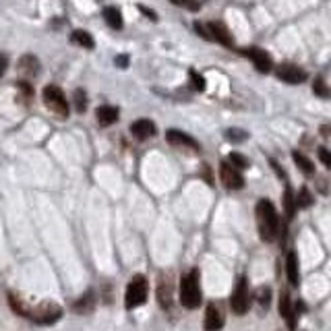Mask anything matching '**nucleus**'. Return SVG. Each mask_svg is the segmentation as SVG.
I'll return each instance as SVG.
<instances>
[{
    "mask_svg": "<svg viewBox=\"0 0 331 331\" xmlns=\"http://www.w3.org/2000/svg\"><path fill=\"white\" fill-rule=\"evenodd\" d=\"M116 65H118V67H123V69L129 67V56H125V54H123V56H118V58H116Z\"/></svg>",
    "mask_w": 331,
    "mask_h": 331,
    "instance_id": "e433bc0d",
    "label": "nucleus"
},
{
    "mask_svg": "<svg viewBox=\"0 0 331 331\" xmlns=\"http://www.w3.org/2000/svg\"><path fill=\"white\" fill-rule=\"evenodd\" d=\"M94 307H96V294L89 290V292H85V296H81L77 303H75V313H89V311H94Z\"/></svg>",
    "mask_w": 331,
    "mask_h": 331,
    "instance_id": "aec40b11",
    "label": "nucleus"
},
{
    "mask_svg": "<svg viewBox=\"0 0 331 331\" xmlns=\"http://www.w3.org/2000/svg\"><path fill=\"white\" fill-rule=\"evenodd\" d=\"M278 77L286 83H292V85H298V83H303L307 79V73L303 69H298V67H292V65H282L278 69Z\"/></svg>",
    "mask_w": 331,
    "mask_h": 331,
    "instance_id": "4468645a",
    "label": "nucleus"
},
{
    "mask_svg": "<svg viewBox=\"0 0 331 331\" xmlns=\"http://www.w3.org/2000/svg\"><path fill=\"white\" fill-rule=\"evenodd\" d=\"M292 158H294V164L303 170L305 174H309V176H313L315 174V164L305 156V154H300V152H294L292 154Z\"/></svg>",
    "mask_w": 331,
    "mask_h": 331,
    "instance_id": "5701e85b",
    "label": "nucleus"
},
{
    "mask_svg": "<svg viewBox=\"0 0 331 331\" xmlns=\"http://www.w3.org/2000/svg\"><path fill=\"white\" fill-rule=\"evenodd\" d=\"M139 11H141L143 15H147V17H149V19H152V21H156V19H158V15H156L154 11H149V9L145 7V5H139Z\"/></svg>",
    "mask_w": 331,
    "mask_h": 331,
    "instance_id": "c9c22d12",
    "label": "nucleus"
},
{
    "mask_svg": "<svg viewBox=\"0 0 331 331\" xmlns=\"http://www.w3.org/2000/svg\"><path fill=\"white\" fill-rule=\"evenodd\" d=\"M9 303H11V307H13V311H15L17 315H21V317H29V311H32V307H27L19 296L11 294V296H9Z\"/></svg>",
    "mask_w": 331,
    "mask_h": 331,
    "instance_id": "393cba45",
    "label": "nucleus"
},
{
    "mask_svg": "<svg viewBox=\"0 0 331 331\" xmlns=\"http://www.w3.org/2000/svg\"><path fill=\"white\" fill-rule=\"evenodd\" d=\"M40 69H42V65H40L38 56H34V54H25V56H21V58H19V63H17V71H19V75L25 77V79L38 77V75H40Z\"/></svg>",
    "mask_w": 331,
    "mask_h": 331,
    "instance_id": "6e6552de",
    "label": "nucleus"
},
{
    "mask_svg": "<svg viewBox=\"0 0 331 331\" xmlns=\"http://www.w3.org/2000/svg\"><path fill=\"white\" fill-rule=\"evenodd\" d=\"M323 133H325V135H331V129H327V127H325V129H323Z\"/></svg>",
    "mask_w": 331,
    "mask_h": 331,
    "instance_id": "4c0bfd02",
    "label": "nucleus"
},
{
    "mask_svg": "<svg viewBox=\"0 0 331 331\" xmlns=\"http://www.w3.org/2000/svg\"><path fill=\"white\" fill-rule=\"evenodd\" d=\"M195 32H197L203 40H214V38H212V32H209V25H203L201 21L195 23Z\"/></svg>",
    "mask_w": 331,
    "mask_h": 331,
    "instance_id": "2f4dec72",
    "label": "nucleus"
},
{
    "mask_svg": "<svg viewBox=\"0 0 331 331\" xmlns=\"http://www.w3.org/2000/svg\"><path fill=\"white\" fill-rule=\"evenodd\" d=\"M7 67H9V58H7V54H0V77L5 75Z\"/></svg>",
    "mask_w": 331,
    "mask_h": 331,
    "instance_id": "f704fd0d",
    "label": "nucleus"
},
{
    "mask_svg": "<svg viewBox=\"0 0 331 331\" xmlns=\"http://www.w3.org/2000/svg\"><path fill=\"white\" fill-rule=\"evenodd\" d=\"M73 104H75V110L79 114H83L87 110V94L83 92V89H75V94H73Z\"/></svg>",
    "mask_w": 331,
    "mask_h": 331,
    "instance_id": "a878e982",
    "label": "nucleus"
},
{
    "mask_svg": "<svg viewBox=\"0 0 331 331\" xmlns=\"http://www.w3.org/2000/svg\"><path fill=\"white\" fill-rule=\"evenodd\" d=\"M209 32H212V38L228 48H232V38H230V32L224 27V23H218V21H212L209 23Z\"/></svg>",
    "mask_w": 331,
    "mask_h": 331,
    "instance_id": "dca6fc26",
    "label": "nucleus"
},
{
    "mask_svg": "<svg viewBox=\"0 0 331 331\" xmlns=\"http://www.w3.org/2000/svg\"><path fill=\"white\" fill-rule=\"evenodd\" d=\"M158 303L164 311L172 309V280L168 274H160L158 278Z\"/></svg>",
    "mask_w": 331,
    "mask_h": 331,
    "instance_id": "1a4fd4ad",
    "label": "nucleus"
},
{
    "mask_svg": "<svg viewBox=\"0 0 331 331\" xmlns=\"http://www.w3.org/2000/svg\"><path fill=\"white\" fill-rule=\"evenodd\" d=\"M313 92H315L319 98H329V96H331V89L327 87V83H325L323 79H315V83H313Z\"/></svg>",
    "mask_w": 331,
    "mask_h": 331,
    "instance_id": "cd10ccee",
    "label": "nucleus"
},
{
    "mask_svg": "<svg viewBox=\"0 0 331 331\" xmlns=\"http://www.w3.org/2000/svg\"><path fill=\"white\" fill-rule=\"evenodd\" d=\"M247 56L255 63V67L261 71V73H269L272 71V58H269V54L265 52V50H261V48H249L247 50Z\"/></svg>",
    "mask_w": 331,
    "mask_h": 331,
    "instance_id": "2eb2a0df",
    "label": "nucleus"
},
{
    "mask_svg": "<svg viewBox=\"0 0 331 331\" xmlns=\"http://www.w3.org/2000/svg\"><path fill=\"white\" fill-rule=\"evenodd\" d=\"M230 307H232V311L236 315H245L251 309V290H249V280L245 276H240L236 286H234V292H232V298H230Z\"/></svg>",
    "mask_w": 331,
    "mask_h": 331,
    "instance_id": "39448f33",
    "label": "nucleus"
},
{
    "mask_svg": "<svg viewBox=\"0 0 331 331\" xmlns=\"http://www.w3.org/2000/svg\"><path fill=\"white\" fill-rule=\"evenodd\" d=\"M319 160L323 162V166L325 168H331V152H329V149L327 147H319Z\"/></svg>",
    "mask_w": 331,
    "mask_h": 331,
    "instance_id": "473e14b6",
    "label": "nucleus"
},
{
    "mask_svg": "<svg viewBox=\"0 0 331 331\" xmlns=\"http://www.w3.org/2000/svg\"><path fill=\"white\" fill-rule=\"evenodd\" d=\"M220 180L224 183V187L228 191H240L245 187V178L240 174L238 168H234L230 162H222L220 164Z\"/></svg>",
    "mask_w": 331,
    "mask_h": 331,
    "instance_id": "0eeeda50",
    "label": "nucleus"
},
{
    "mask_svg": "<svg viewBox=\"0 0 331 331\" xmlns=\"http://www.w3.org/2000/svg\"><path fill=\"white\" fill-rule=\"evenodd\" d=\"M224 327V317L216 303H209L205 309V329L207 331H220Z\"/></svg>",
    "mask_w": 331,
    "mask_h": 331,
    "instance_id": "f8f14e48",
    "label": "nucleus"
},
{
    "mask_svg": "<svg viewBox=\"0 0 331 331\" xmlns=\"http://www.w3.org/2000/svg\"><path fill=\"white\" fill-rule=\"evenodd\" d=\"M280 315L288 321V329L294 331V329H296V317H298V313H296V309H292L290 294H288L286 290H284L282 296H280Z\"/></svg>",
    "mask_w": 331,
    "mask_h": 331,
    "instance_id": "ddd939ff",
    "label": "nucleus"
},
{
    "mask_svg": "<svg viewBox=\"0 0 331 331\" xmlns=\"http://www.w3.org/2000/svg\"><path fill=\"white\" fill-rule=\"evenodd\" d=\"M189 79H191V85H193L195 92H203L205 89V79L197 71H189Z\"/></svg>",
    "mask_w": 331,
    "mask_h": 331,
    "instance_id": "7c9ffc66",
    "label": "nucleus"
},
{
    "mask_svg": "<svg viewBox=\"0 0 331 331\" xmlns=\"http://www.w3.org/2000/svg\"><path fill=\"white\" fill-rule=\"evenodd\" d=\"M180 303L185 309H199L201 292H199V272L193 269L191 274H185L180 280Z\"/></svg>",
    "mask_w": 331,
    "mask_h": 331,
    "instance_id": "f03ea898",
    "label": "nucleus"
},
{
    "mask_svg": "<svg viewBox=\"0 0 331 331\" xmlns=\"http://www.w3.org/2000/svg\"><path fill=\"white\" fill-rule=\"evenodd\" d=\"M257 300H259V305H261L263 309H267L269 303H272V290H269L267 286H261L259 292H257Z\"/></svg>",
    "mask_w": 331,
    "mask_h": 331,
    "instance_id": "c85d7f7f",
    "label": "nucleus"
},
{
    "mask_svg": "<svg viewBox=\"0 0 331 331\" xmlns=\"http://www.w3.org/2000/svg\"><path fill=\"white\" fill-rule=\"evenodd\" d=\"M44 104L50 112H54L60 118H67L69 116V102L63 94V89L56 87V85H48L44 87Z\"/></svg>",
    "mask_w": 331,
    "mask_h": 331,
    "instance_id": "423d86ee",
    "label": "nucleus"
},
{
    "mask_svg": "<svg viewBox=\"0 0 331 331\" xmlns=\"http://www.w3.org/2000/svg\"><path fill=\"white\" fill-rule=\"evenodd\" d=\"M230 164H232L234 168H238V170H245V168H249V160H247L243 154H236V152H232V154H230Z\"/></svg>",
    "mask_w": 331,
    "mask_h": 331,
    "instance_id": "c756f323",
    "label": "nucleus"
},
{
    "mask_svg": "<svg viewBox=\"0 0 331 331\" xmlns=\"http://www.w3.org/2000/svg\"><path fill=\"white\" fill-rule=\"evenodd\" d=\"M282 203H284V220H286V224L294 218V212H296V197H294V193L290 191V187H286V191H284V197H282Z\"/></svg>",
    "mask_w": 331,
    "mask_h": 331,
    "instance_id": "6ab92c4d",
    "label": "nucleus"
},
{
    "mask_svg": "<svg viewBox=\"0 0 331 331\" xmlns=\"http://www.w3.org/2000/svg\"><path fill=\"white\" fill-rule=\"evenodd\" d=\"M147 292H149V286H147L145 276L137 274V276L131 280L129 288H127L125 307H127V309H137V307H141L145 300H147Z\"/></svg>",
    "mask_w": 331,
    "mask_h": 331,
    "instance_id": "20e7f679",
    "label": "nucleus"
},
{
    "mask_svg": "<svg viewBox=\"0 0 331 331\" xmlns=\"http://www.w3.org/2000/svg\"><path fill=\"white\" fill-rule=\"evenodd\" d=\"M313 203H315V199H313V193L309 189H300L298 191V195H296V207L298 209H307Z\"/></svg>",
    "mask_w": 331,
    "mask_h": 331,
    "instance_id": "b1692460",
    "label": "nucleus"
},
{
    "mask_svg": "<svg viewBox=\"0 0 331 331\" xmlns=\"http://www.w3.org/2000/svg\"><path fill=\"white\" fill-rule=\"evenodd\" d=\"M71 40H73L77 46H81V48H87V50H92V48L96 46V42H94L92 34L83 32V29H75V32H73V36H71Z\"/></svg>",
    "mask_w": 331,
    "mask_h": 331,
    "instance_id": "4be33fe9",
    "label": "nucleus"
},
{
    "mask_svg": "<svg viewBox=\"0 0 331 331\" xmlns=\"http://www.w3.org/2000/svg\"><path fill=\"white\" fill-rule=\"evenodd\" d=\"M166 141L170 143V145H178V147H189V149H199V143L191 137V135H187V133H183V131H176V129H170V131H166Z\"/></svg>",
    "mask_w": 331,
    "mask_h": 331,
    "instance_id": "9d476101",
    "label": "nucleus"
},
{
    "mask_svg": "<svg viewBox=\"0 0 331 331\" xmlns=\"http://www.w3.org/2000/svg\"><path fill=\"white\" fill-rule=\"evenodd\" d=\"M104 19H106V23L112 27V29H123V15H120V11L118 9H114V7H106L104 9Z\"/></svg>",
    "mask_w": 331,
    "mask_h": 331,
    "instance_id": "412c9836",
    "label": "nucleus"
},
{
    "mask_svg": "<svg viewBox=\"0 0 331 331\" xmlns=\"http://www.w3.org/2000/svg\"><path fill=\"white\" fill-rule=\"evenodd\" d=\"M226 137H228V141H232V143H245V141L249 139V133L243 131V129H228V131H226Z\"/></svg>",
    "mask_w": 331,
    "mask_h": 331,
    "instance_id": "bb28decb",
    "label": "nucleus"
},
{
    "mask_svg": "<svg viewBox=\"0 0 331 331\" xmlns=\"http://www.w3.org/2000/svg\"><path fill=\"white\" fill-rule=\"evenodd\" d=\"M286 276H288V282L296 288L298 286V282H300V274H298V257H296V253H288L286 255Z\"/></svg>",
    "mask_w": 331,
    "mask_h": 331,
    "instance_id": "a211bd4d",
    "label": "nucleus"
},
{
    "mask_svg": "<svg viewBox=\"0 0 331 331\" xmlns=\"http://www.w3.org/2000/svg\"><path fill=\"white\" fill-rule=\"evenodd\" d=\"M257 226H259V236L263 243H272L278 234L280 228V220H278V212L276 207L272 205V201L261 199L257 203Z\"/></svg>",
    "mask_w": 331,
    "mask_h": 331,
    "instance_id": "f257e3e1",
    "label": "nucleus"
},
{
    "mask_svg": "<svg viewBox=\"0 0 331 331\" xmlns=\"http://www.w3.org/2000/svg\"><path fill=\"white\" fill-rule=\"evenodd\" d=\"M172 3H174V5H178V7H180V0H172Z\"/></svg>",
    "mask_w": 331,
    "mask_h": 331,
    "instance_id": "58836bf2",
    "label": "nucleus"
},
{
    "mask_svg": "<svg viewBox=\"0 0 331 331\" xmlns=\"http://www.w3.org/2000/svg\"><path fill=\"white\" fill-rule=\"evenodd\" d=\"M96 118L102 127H110L118 120V108L116 106H100L96 112Z\"/></svg>",
    "mask_w": 331,
    "mask_h": 331,
    "instance_id": "f3484780",
    "label": "nucleus"
},
{
    "mask_svg": "<svg viewBox=\"0 0 331 331\" xmlns=\"http://www.w3.org/2000/svg\"><path fill=\"white\" fill-rule=\"evenodd\" d=\"M60 317H63V309H60V305L52 303V300H44V303H40L38 307H32L27 319L38 323V325H52Z\"/></svg>",
    "mask_w": 331,
    "mask_h": 331,
    "instance_id": "7ed1b4c3",
    "label": "nucleus"
},
{
    "mask_svg": "<svg viewBox=\"0 0 331 331\" xmlns=\"http://www.w3.org/2000/svg\"><path fill=\"white\" fill-rule=\"evenodd\" d=\"M180 7H187L189 11H199V3H197V0H180Z\"/></svg>",
    "mask_w": 331,
    "mask_h": 331,
    "instance_id": "72a5a7b5",
    "label": "nucleus"
},
{
    "mask_svg": "<svg viewBox=\"0 0 331 331\" xmlns=\"http://www.w3.org/2000/svg\"><path fill=\"white\" fill-rule=\"evenodd\" d=\"M156 131H158L156 125H154L149 118H139V120H135V123L131 125V133H133V137H137L139 141H145V139H149V137H154Z\"/></svg>",
    "mask_w": 331,
    "mask_h": 331,
    "instance_id": "9b49d317",
    "label": "nucleus"
}]
</instances>
